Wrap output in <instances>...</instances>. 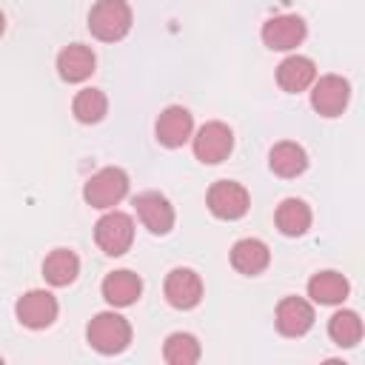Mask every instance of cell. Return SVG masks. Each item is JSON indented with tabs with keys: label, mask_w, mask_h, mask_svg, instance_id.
<instances>
[{
	"label": "cell",
	"mask_w": 365,
	"mask_h": 365,
	"mask_svg": "<svg viewBox=\"0 0 365 365\" xmlns=\"http://www.w3.org/2000/svg\"><path fill=\"white\" fill-rule=\"evenodd\" d=\"M274 322L282 336H302L314 325V305L302 297H285L274 311Z\"/></svg>",
	"instance_id": "cell-13"
},
{
	"label": "cell",
	"mask_w": 365,
	"mask_h": 365,
	"mask_svg": "<svg viewBox=\"0 0 365 365\" xmlns=\"http://www.w3.org/2000/svg\"><path fill=\"white\" fill-rule=\"evenodd\" d=\"M163 291H165L168 305L188 311V308H197L202 299V279L194 268H174V271H168Z\"/></svg>",
	"instance_id": "cell-12"
},
{
	"label": "cell",
	"mask_w": 365,
	"mask_h": 365,
	"mask_svg": "<svg viewBox=\"0 0 365 365\" xmlns=\"http://www.w3.org/2000/svg\"><path fill=\"white\" fill-rule=\"evenodd\" d=\"M131 6L125 0H97L88 11V31L103 43H117L131 31Z\"/></svg>",
	"instance_id": "cell-1"
},
{
	"label": "cell",
	"mask_w": 365,
	"mask_h": 365,
	"mask_svg": "<svg viewBox=\"0 0 365 365\" xmlns=\"http://www.w3.org/2000/svg\"><path fill=\"white\" fill-rule=\"evenodd\" d=\"M106 111H108V100H106V94L100 88H83L71 100V114L86 125L100 123L106 117Z\"/></svg>",
	"instance_id": "cell-24"
},
{
	"label": "cell",
	"mask_w": 365,
	"mask_h": 365,
	"mask_svg": "<svg viewBox=\"0 0 365 365\" xmlns=\"http://www.w3.org/2000/svg\"><path fill=\"white\" fill-rule=\"evenodd\" d=\"M268 165L277 177L282 180H291V177H299L305 168H308V154L299 143L294 140H282L277 143L271 151H268Z\"/></svg>",
	"instance_id": "cell-18"
},
{
	"label": "cell",
	"mask_w": 365,
	"mask_h": 365,
	"mask_svg": "<svg viewBox=\"0 0 365 365\" xmlns=\"http://www.w3.org/2000/svg\"><path fill=\"white\" fill-rule=\"evenodd\" d=\"M94 66H97V57L83 43H71V46H66L57 54V74L66 83H83V80H88L94 74Z\"/></svg>",
	"instance_id": "cell-16"
},
{
	"label": "cell",
	"mask_w": 365,
	"mask_h": 365,
	"mask_svg": "<svg viewBox=\"0 0 365 365\" xmlns=\"http://www.w3.org/2000/svg\"><path fill=\"white\" fill-rule=\"evenodd\" d=\"M268 262H271V251L257 237H245L231 245V265L245 277H257L259 271L268 268Z\"/></svg>",
	"instance_id": "cell-17"
},
{
	"label": "cell",
	"mask_w": 365,
	"mask_h": 365,
	"mask_svg": "<svg viewBox=\"0 0 365 365\" xmlns=\"http://www.w3.org/2000/svg\"><path fill=\"white\" fill-rule=\"evenodd\" d=\"M317 80V63L311 57L302 54H288L279 66H277V83L282 91L288 94H299L305 88H311V83Z\"/></svg>",
	"instance_id": "cell-14"
},
{
	"label": "cell",
	"mask_w": 365,
	"mask_h": 365,
	"mask_svg": "<svg viewBox=\"0 0 365 365\" xmlns=\"http://www.w3.org/2000/svg\"><path fill=\"white\" fill-rule=\"evenodd\" d=\"M140 294H143V279H140L134 271H128V268L111 271V274H106V279H103V299H106L108 305H114V308H128V305H134V302L140 299Z\"/></svg>",
	"instance_id": "cell-15"
},
{
	"label": "cell",
	"mask_w": 365,
	"mask_h": 365,
	"mask_svg": "<svg viewBox=\"0 0 365 365\" xmlns=\"http://www.w3.org/2000/svg\"><path fill=\"white\" fill-rule=\"evenodd\" d=\"M94 242L108 257H123L134 242V220L123 211L108 208L94 225Z\"/></svg>",
	"instance_id": "cell-4"
},
{
	"label": "cell",
	"mask_w": 365,
	"mask_h": 365,
	"mask_svg": "<svg viewBox=\"0 0 365 365\" xmlns=\"http://www.w3.org/2000/svg\"><path fill=\"white\" fill-rule=\"evenodd\" d=\"M191 145H194V157L205 165H217L222 163L231 148H234V131L220 123V120H211L205 125L197 128V134H191Z\"/></svg>",
	"instance_id": "cell-5"
},
{
	"label": "cell",
	"mask_w": 365,
	"mask_h": 365,
	"mask_svg": "<svg viewBox=\"0 0 365 365\" xmlns=\"http://www.w3.org/2000/svg\"><path fill=\"white\" fill-rule=\"evenodd\" d=\"M274 222L279 228V234L285 237H302L311 228V208L299 200V197H288L277 205Z\"/></svg>",
	"instance_id": "cell-21"
},
{
	"label": "cell",
	"mask_w": 365,
	"mask_h": 365,
	"mask_svg": "<svg viewBox=\"0 0 365 365\" xmlns=\"http://www.w3.org/2000/svg\"><path fill=\"white\" fill-rule=\"evenodd\" d=\"M163 359L168 365H194L200 359V342L188 331H174L163 342Z\"/></svg>",
	"instance_id": "cell-22"
},
{
	"label": "cell",
	"mask_w": 365,
	"mask_h": 365,
	"mask_svg": "<svg viewBox=\"0 0 365 365\" xmlns=\"http://www.w3.org/2000/svg\"><path fill=\"white\" fill-rule=\"evenodd\" d=\"M351 285L339 271H317L308 279V297L319 305H339L345 302Z\"/></svg>",
	"instance_id": "cell-20"
},
{
	"label": "cell",
	"mask_w": 365,
	"mask_h": 365,
	"mask_svg": "<svg viewBox=\"0 0 365 365\" xmlns=\"http://www.w3.org/2000/svg\"><path fill=\"white\" fill-rule=\"evenodd\" d=\"M80 274V257L71 248H54L46 259H43V277L48 285L54 288H66L77 279Z\"/></svg>",
	"instance_id": "cell-19"
},
{
	"label": "cell",
	"mask_w": 365,
	"mask_h": 365,
	"mask_svg": "<svg viewBox=\"0 0 365 365\" xmlns=\"http://www.w3.org/2000/svg\"><path fill=\"white\" fill-rule=\"evenodd\" d=\"M308 34V26L299 14H274L262 23V43L271 48V51H291L297 48Z\"/></svg>",
	"instance_id": "cell-8"
},
{
	"label": "cell",
	"mask_w": 365,
	"mask_h": 365,
	"mask_svg": "<svg viewBox=\"0 0 365 365\" xmlns=\"http://www.w3.org/2000/svg\"><path fill=\"white\" fill-rule=\"evenodd\" d=\"M351 100V86L339 74H322L311 83V106L322 117H339Z\"/></svg>",
	"instance_id": "cell-7"
},
{
	"label": "cell",
	"mask_w": 365,
	"mask_h": 365,
	"mask_svg": "<svg viewBox=\"0 0 365 365\" xmlns=\"http://www.w3.org/2000/svg\"><path fill=\"white\" fill-rule=\"evenodd\" d=\"M57 299L51 291H43V288H34V291H26L17 305H14V314H17V322L31 328V331H40V328H48L54 319H57Z\"/></svg>",
	"instance_id": "cell-9"
},
{
	"label": "cell",
	"mask_w": 365,
	"mask_h": 365,
	"mask_svg": "<svg viewBox=\"0 0 365 365\" xmlns=\"http://www.w3.org/2000/svg\"><path fill=\"white\" fill-rule=\"evenodd\" d=\"M205 202H208V211L217 220H240L251 208V197H248L245 185H240L234 180H217L208 188Z\"/></svg>",
	"instance_id": "cell-6"
},
{
	"label": "cell",
	"mask_w": 365,
	"mask_h": 365,
	"mask_svg": "<svg viewBox=\"0 0 365 365\" xmlns=\"http://www.w3.org/2000/svg\"><path fill=\"white\" fill-rule=\"evenodd\" d=\"M125 194H128V174L123 168H117V165L100 168L83 185V200L91 208H100V211L114 208L117 202H123Z\"/></svg>",
	"instance_id": "cell-3"
},
{
	"label": "cell",
	"mask_w": 365,
	"mask_h": 365,
	"mask_svg": "<svg viewBox=\"0 0 365 365\" xmlns=\"http://www.w3.org/2000/svg\"><path fill=\"white\" fill-rule=\"evenodd\" d=\"M154 134H157V143L165 145V148H180L191 140L194 134V117L188 108L182 106H168L160 111L157 123H154Z\"/></svg>",
	"instance_id": "cell-10"
},
{
	"label": "cell",
	"mask_w": 365,
	"mask_h": 365,
	"mask_svg": "<svg viewBox=\"0 0 365 365\" xmlns=\"http://www.w3.org/2000/svg\"><path fill=\"white\" fill-rule=\"evenodd\" d=\"M134 208H137V217L140 222L151 231V234H168L174 228V205L168 202L165 194L160 191H143L134 197Z\"/></svg>",
	"instance_id": "cell-11"
},
{
	"label": "cell",
	"mask_w": 365,
	"mask_h": 365,
	"mask_svg": "<svg viewBox=\"0 0 365 365\" xmlns=\"http://www.w3.org/2000/svg\"><path fill=\"white\" fill-rule=\"evenodd\" d=\"M328 336L339 345V348H354L359 339H362V319L356 311H336L331 319H328Z\"/></svg>",
	"instance_id": "cell-23"
},
{
	"label": "cell",
	"mask_w": 365,
	"mask_h": 365,
	"mask_svg": "<svg viewBox=\"0 0 365 365\" xmlns=\"http://www.w3.org/2000/svg\"><path fill=\"white\" fill-rule=\"evenodd\" d=\"M3 31H6V17H3V11H0V37H3Z\"/></svg>",
	"instance_id": "cell-25"
},
{
	"label": "cell",
	"mask_w": 365,
	"mask_h": 365,
	"mask_svg": "<svg viewBox=\"0 0 365 365\" xmlns=\"http://www.w3.org/2000/svg\"><path fill=\"white\" fill-rule=\"evenodd\" d=\"M86 339L94 351L106 354V356H114V354H123L131 342V325L125 317L114 314V311H103L97 314L88 328H86Z\"/></svg>",
	"instance_id": "cell-2"
}]
</instances>
